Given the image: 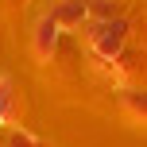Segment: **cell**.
<instances>
[{"instance_id": "6da1fadb", "label": "cell", "mask_w": 147, "mask_h": 147, "mask_svg": "<svg viewBox=\"0 0 147 147\" xmlns=\"http://www.w3.org/2000/svg\"><path fill=\"white\" fill-rule=\"evenodd\" d=\"M124 39H128V23L120 20H101L89 27V47H93L101 58H116L120 51H124Z\"/></svg>"}, {"instance_id": "7a4b0ae2", "label": "cell", "mask_w": 147, "mask_h": 147, "mask_svg": "<svg viewBox=\"0 0 147 147\" xmlns=\"http://www.w3.org/2000/svg\"><path fill=\"white\" fill-rule=\"evenodd\" d=\"M51 16L58 20V27H81L85 20H93L89 16V0H58Z\"/></svg>"}, {"instance_id": "3957f363", "label": "cell", "mask_w": 147, "mask_h": 147, "mask_svg": "<svg viewBox=\"0 0 147 147\" xmlns=\"http://www.w3.org/2000/svg\"><path fill=\"white\" fill-rule=\"evenodd\" d=\"M58 31H62V27H58V20H54V16H43V20L35 23V51L43 54V58L54 51V43H58Z\"/></svg>"}, {"instance_id": "277c9868", "label": "cell", "mask_w": 147, "mask_h": 147, "mask_svg": "<svg viewBox=\"0 0 147 147\" xmlns=\"http://www.w3.org/2000/svg\"><path fill=\"white\" fill-rule=\"evenodd\" d=\"M8 109H12V81L0 78V124L8 120Z\"/></svg>"}, {"instance_id": "5b68a950", "label": "cell", "mask_w": 147, "mask_h": 147, "mask_svg": "<svg viewBox=\"0 0 147 147\" xmlns=\"http://www.w3.org/2000/svg\"><path fill=\"white\" fill-rule=\"evenodd\" d=\"M8 147H35V140H31L27 132H12L8 136Z\"/></svg>"}]
</instances>
